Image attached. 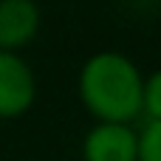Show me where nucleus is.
<instances>
[{"instance_id": "1", "label": "nucleus", "mask_w": 161, "mask_h": 161, "mask_svg": "<svg viewBox=\"0 0 161 161\" xmlns=\"http://www.w3.org/2000/svg\"><path fill=\"white\" fill-rule=\"evenodd\" d=\"M144 71L116 48L93 51L76 71V99L93 122H142Z\"/></svg>"}, {"instance_id": "2", "label": "nucleus", "mask_w": 161, "mask_h": 161, "mask_svg": "<svg viewBox=\"0 0 161 161\" xmlns=\"http://www.w3.org/2000/svg\"><path fill=\"white\" fill-rule=\"evenodd\" d=\"M37 102V74L23 54L0 51V122H17Z\"/></svg>"}, {"instance_id": "3", "label": "nucleus", "mask_w": 161, "mask_h": 161, "mask_svg": "<svg viewBox=\"0 0 161 161\" xmlns=\"http://www.w3.org/2000/svg\"><path fill=\"white\" fill-rule=\"evenodd\" d=\"M82 161H139V125L93 122L79 144Z\"/></svg>"}, {"instance_id": "4", "label": "nucleus", "mask_w": 161, "mask_h": 161, "mask_svg": "<svg viewBox=\"0 0 161 161\" xmlns=\"http://www.w3.org/2000/svg\"><path fill=\"white\" fill-rule=\"evenodd\" d=\"M42 28V8L37 0H0V51L23 54Z\"/></svg>"}, {"instance_id": "5", "label": "nucleus", "mask_w": 161, "mask_h": 161, "mask_svg": "<svg viewBox=\"0 0 161 161\" xmlns=\"http://www.w3.org/2000/svg\"><path fill=\"white\" fill-rule=\"evenodd\" d=\"M142 122H161V68L144 74V85H142Z\"/></svg>"}, {"instance_id": "6", "label": "nucleus", "mask_w": 161, "mask_h": 161, "mask_svg": "<svg viewBox=\"0 0 161 161\" xmlns=\"http://www.w3.org/2000/svg\"><path fill=\"white\" fill-rule=\"evenodd\" d=\"M139 161H161V122L139 125Z\"/></svg>"}, {"instance_id": "7", "label": "nucleus", "mask_w": 161, "mask_h": 161, "mask_svg": "<svg viewBox=\"0 0 161 161\" xmlns=\"http://www.w3.org/2000/svg\"><path fill=\"white\" fill-rule=\"evenodd\" d=\"M127 3H130L133 8H139V11H150L153 6H158L161 0H127Z\"/></svg>"}]
</instances>
